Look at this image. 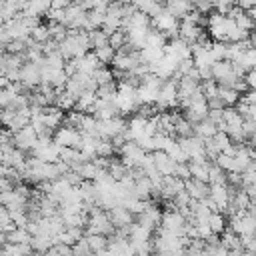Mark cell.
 I'll return each mask as SVG.
<instances>
[{
    "label": "cell",
    "mask_w": 256,
    "mask_h": 256,
    "mask_svg": "<svg viewBox=\"0 0 256 256\" xmlns=\"http://www.w3.org/2000/svg\"><path fill=\"white\" fill-rule=\"evenodd\" d=\"M58 52L66 58H80L86 52H90V42H88V32L86 30H68V36L60 42Z\"/></svg>",
    "instance_id": "6da1fadb"
},
{
    "label": "cell",
    "mask_w": 256,
    "mask_h": 256,
    "mask_svg": "<svg viewBox=\"0 0 256 256\" xmlns=\"http://www.w3.org/2000/svg\"><path fill=\"white\" fill-rule=\"evenodd\" d=\"M238 78H242V76L236 74L232 60H216L212 64V80H216V84L232 86Z\"/></svg>",
    "instance_id": "7a4b0ae2"
},
{
    "label": "cell",
    "mask_w": 256,
    "mask_h": 256,
    "mask_svg": "<svg viewBox=\"0 0 256 256\" xmlns=\"http://www.w3.org/2000/svg\"><path fill=\"white\" fill-rule=\"evenodd\" d=\"M40 80H42V64H38V62H24V66L20 68V82H22L26 94L32 92L40 84Z\"/></svg>",
    "instance_id": "3957f363"
},
{
    "label": "cell",
    "mask_w": 256,
    "mask_h": 256,
    "mask_svg": "<svg viewBox=\"0 0 256 256\" xmlns=\"http://www.w3.org/2000/svg\"><path fill=\"white\" fill-rule=\"evenodd\" d=\"M160 226L168 232H174L178 236H184V226H186V216L176 210V208H168V210H162V222Z\"/></svg>",
    "instance_id": "277c9868"
},
{
    "label": "cell",
    "mask_w": 256,
    "mask_h": 256,
    "mask_svg": "<svg viewBox=\"0 0 256 256\" xmlns=\"http://www.w3.org/2000/svg\"><path fill=\"white\" fill-rule=\"evenodd\" d=\"M52 140H54L58 146H72V148H80V144H82V132H80V130H76V128H72V126L62 124V126H58V128L54 130Z\"/></svg>",
    "instance_id": "5b68a950"
},
{
    "label": "cell",
    "mask_w": 256,
    "mask_h": 256,
    "mask_svg": "<svg viewBox=\"0 0 256 256\" xmlns=\"http://www.w3.org/2000/svg\"><path fill=\"white\" fill-rule=\"evenodd\" d=\"M36 144H38V134H36V130H34L32 124H28V126L20 128L18 132H14V146L20 148V150H24L28 156L32 154V150L36 148Z\"/></svg>",
    "instance_id": "8992f818"
},
{
    "label": "cell",
    "mask_w": 256,
    "mask_h": 256,
    "mask_svg": "<svg viewBox=\"0 0 256 256\" xmlns=\"http://www.w3.org/2000/svg\"><path fill=\"white\" fill-rule=\"evenodd\" d=\"M128 126V120L124 116H112L108 120H100V138H108L112 140L116 134H122Z\"/></svg>",
    "instance_id": "52a82bcc"
},
{
    "label": "cell",
    "mask_w": 256,
    "mask_h": 256,
    "mask_svg": "<svg viewBox=\"0 0 256 256\" xmlns=\"http://www.w3.org/2000/svg\"><path fill=\"white\" fill-rule=\"evenodd\" d=\"M150 154H152V162H154L156 170H158L162 176H172V174H174L178 162H176L166 150H154V152H150Z\"/></svg>",
    "instance_id": "ba28073f"
},
{
    "label": "cell",
    "mask_w": 256,
    "mask_h": 256,
    "mask_svg": "<svg viewBox=\"0 0 256 256\" xmlns=\"http://www.w3.org/2000/svg\"><path fill=\"white\" fill-rule=\"evenodd\" d=\"M210 200L216 204L218 212L226 214L228 202H230V190L228 184H210Z\"/></svg>",
    "instance_id": "9c48e42d"
},
{
    "label": "cell",
    "mask_w": 256,
    "mask_h": 256,
    "mask_svg": "<svg viewBox=\"0 0 256 256\" xmlns=\"http://www.w3.org/2000/svg\"><path fill=\"white\" fill-rule=\"evenodd\" d=\"M108 216H110V220H112V224H114L116 228L130 226V224L136 220V216H134L126 206H122V204H116V206L108 208Z\"/></svg>",
    "instance_id": "30bf717a"
},
{
    "label": "cell",
    "mask_w": 256,
    "mask_h": 256,
    "mask_svg": "<svg viewBox=\"0 0 256 256\" xmlns=\"http://www.w3.org/2000/svg\"><path fill=\"white\" fill-rule=\"evenodd\" d=\"M184 190L194 198V200H204L210 196V184L208 182H202V180H196V178H188L184 180Z\"/></svg>",
    "instance_id": "8fae6325"
},
{
    "label": "cell",
    "mask_w": 256,
    "mask_h": 256,
    "mask_svg": "<svg viewBox=\"0 0 256 256\" xmlns=\"http://www.w3.org/2000/svg\"><path fill=\"white\" fill-rule=\"evenodd\" d=\"M52 8V0H28L22 14L26 16H36V18H44Z\"/></svg>",
    "instance_id": "7c38bea8"
},
{
    "label": "cell",
    "mask_w": 256,
    "mask_h": 256,
    "mask_svg": "<svg viewBox=\"0 0 256 256\" xmlns=\"http://www.w3.org/2000/svg\"><path fill=\"white\" fill-rule=\"evenodd\" d=\"M78 60V70H82V72H88V74H92L94 70H98L100 66H106V64H102L98 58H96V54L90 50V52H86L84 56H80V58H76Z\"/></svg>",
    "instance_id": "4fadbf2b"
},
{
    "label": "cell",
    "mask_w": 256,
    "mask_h": 256,
    "mask_svg": "<svg viewBox=\"0 0 256 256\" xmlns=\"http://www.w3.org/2000/svg\"><path fill=\"white\" fill-rule=\"evenodd\" d=\"M190 174L196 180L208 182V170H210V160H188Z\"/></svg>",
    "instance_id": "5bb4252c"
},
{
    "label": "cell",
    "mask_w": 256,
    "mask_h": 256,
    "mask_svg": "<svg viewBox=\"0 0 256 256\" xmlns=\"http://www.w3.org/2000/svg\"><path fill=\"white\" fill-rule=\"evenodd\" d=\"M220 244H222L226 250H244L240 234H236V232L230 230V228H226V230L220 234Z\"/></svg>",
    "instance_id": "9a60e30c"
},
{
    "label": "cell",
    "mask_w": 256,
    "mask_h": 256,
    "mask_svg": "<svg viewBox=\"0 0 256 256\" xmlns=\"http://www.w3.org/2000/svg\"><path fill=\"white\" fill-rule=\"evenodd\" d=\"M218 96L222 98L224 106H236L240 102V92L234 90L232 86H224V84H218Z\"/></svg>",
    "instance_id": "2e32d148"
},
{
    "label": "cell",
    "mask_w": 256,
    "mask_h": 256,
    "mask_svg": "<svg viewBox=\"0 0 256 256\" xmlns=\"http://www.w3.org/2000/svg\"><path fill=\"white\" fill-rule=\"evenodd\" d=\"M216 132H218V126H216L212 120H208V118H204L202 122L194 124V134H196L198 138H202V140H208V138H212Z\"/></svg>",
    "instance_id": "e0dca14e"
},
{
    "label": "cell",
    "mask_w": 256,
    "mask_h": 256,
    "mask_svg": "<svg viewBox=\"0 0 256 256\" xmlns=\"http://www.w3.org/2000/svg\"><path fill=\"white\" fill-rule=\"evenodd\" d=\"M208 226L214 234H222L228 228V216L222 214V212H212L210 218H208Z\"/></svg>",
    "instance_id": "ac0fdd59"
},
{
    "label": "cell",
    "mask_w": 256,
    "mask_h": 256,
    "mask_svg": "<svg viewBox=\"0 0 256 256\" xmlns=\"http://www.w3.org/2000/svg\"><path fill=\"white\" fill-rule=\"evenodd\" d=\"M30 244H32L34 252H46V250H48V248L54 244V236L40 232V234H34V236H32Z\"/></svg>",
    "instance_id": "d6986e66"
},
{
    "label": "cell",
    "mask_w": 256,
    "mask_h": 256,
    "mask_svg": "<svg viewBox=\"0 0 256 256\" xmlns=\"http://www.w3.org/2000/svg\"><path fill=\"white\" fill-rule=\"evenodd\" d=\"M168 44V36L156 28H150L148 34H146V46H152V48H164Z\"/></svg>",
    "instance_id": "ffe728a7"
},
{
    "label": "cell",
    "mask_w": 256,
    "mask_h": 256,
    "mask_svg": "<svg viewBox=\"0 0 256 256\" xmlns=\"http://www.w3.org/2000/svg\"><path fill=\"white\" fill-rule=\"evenodd\" d=\"M84 238L92 252H102L108 248V236L104 234H84Z\"/></svg>",
    "instance_id": "44dd1931"
},
{
    "label": "cell",
    "mask_w": 256,
    "mask_h": 256,
    "mask_svg": "<svg viewBox=\"0 0 256 256\" xmlns=\"http://www.w3.org/2000/svg\"><path fill=\"white\" fill-rule=\"evenodd\" d=\"M88 42H90V50H96V48L108 44V34H106L102 28L88 30Z\"/></svg>",
    "instance_id": "7402d4cb"
},
{
    "label": "cell",
    "mask_w": 256,
    "mask_h": 256,
    "mask_svg": "<svg viewBox=\"0 0 256 256\" xmlns=\"http://www.w3.org/2000/svg\"><path fill=\"white\" fill-rule=\"evenodd\" d=\"M92 78L96 80V84H98V86H104V84H112V82H116L114 72H112V68H108V66H100L98 70H94V72H92Z\"/></svg>",
    "instance_id": "603a6c76"
},
{
    "label": "cell",
    "mask_w": 256,
    "mask_h": 256,
    "mask_svg": "<svg viewBox=\"0 0 256 256\" xmlns=\"http://www.w3.org/2000/svg\"><path fill=\"white\" fill-rule=\"evenodd\" d=\"M108 44L118 52L122 46H126L128 44V36H126V30L124 28H118V30H114L112 34H108Z\"/></svg>",
    "instance_id": "cb8c5ba5"
},
{
    "label": "cell",
    "mask_w": 256,
    "mask_h": 256,
    "mask_svg": "<svg viewBox=\"0 0 256 256\" xmlns=\"http://www.w3.org/2000/svg\"><path fill=\"white\" fill-rule=\"evenodd\" d=\"M208 184H226V170H222L216 162H210Z\"/></svg>",
    "instance_id": "d4e9b609"
},
{
    "label": "cell",
    "mask_w": 256,
    "mask_h": 256,
    "mask_svg": "<svg viewBox=\"0 0 256 256\" xmlns=\"http://www.w3.org/2000/svg\"><path fill=\"white\" fill-rule=\"evenodd\" d=\"M30 38L36 42V44H44V42H48L50 40V32H48V24H38V26H34L32 28V32H30Z\"/></svg>",
    "instance_id": "484cf974"
},
{
    "label": "cell",
    "mask_w": 256,
    "mask_h": 256,
    "mask_svg": "<svg viewBox=\"0 0 256 256\" xmlns=\"http://www.w3.org/2000/svg\"><path fill=\"white\" fill-rule=\"evenodd\" d=\"M92 52L96 54V58H98L102 64H112V60H114V56H116V50H114L110 44L100 46V48H96V50H92Z\"/></svg>",
    "instance_id": "4316f807"
},
{
    "label": "cell",
    "mask_w": 256,
    "mask_h": 256,
    "mask_svg": "<svg viewBox=\"0 0 256 256\" xmlns=\"http://www.w3.org/2000/svg\"><path fill=\"white\" fill-rule=\"evenodd\" d=\"M48 32H50V38H54L56 42H62L68 36V28L60 22H48Z\"/></svg>",
    "instance_id": "83f0119b"
},
{
    "label": "cell",
    "mask_w": 256,
    "mask_h": 256,
    "mask_svg": "<svg viewBox=\"0 0 256 256\" xmlns=\"http://www.w3.org/2000/svg\"><path fill=\"white\" fill-rule=\"evenodd\" d=\"M192 4H194V10L204 14V16L214 12V2L212 0H192Z\"/></svg>",
    "instance_id": "f1b7e54d"
},
{
    "label": "cell",
    "mask_w": 256,
    "mask_h": 256,
    "mask_svg": "<svg viewBox=\"0 0 256 256\" xmlns=\"http://www.w3.org/2000/svg\"><path fill=\"white\" fill-rule=\"evenodd\" d=\"M214 2V12H220V14H230L232 12V8L236 6V2L234 0H212Z\"/></svg>",
    "instance_id": "f546056e"
},
{
    "label": "cell",
    "mask_w": 256,
    "mask_h": 256,
    "mask_svg": "<svg viewBox=\"0 0 256 256\" xmlns=\"http://www.w3.org/2000/svg\"><path fill=\"white\" fill-rule=\"evenodd\" d=\"M226 184L232 188H242V172H226Z\"/></svg>",
    "instance_id": "4dcf8cb0"
},
{
    "label": "cell",
    "mask_w": 256,
    "mask_h": 256,
    "mask_svg": "<svg viewBox=\"0 0 256 256\" xmlns=\"http://www.w3.org/2000/svg\"><path fill=\"white\" fill-rule=\"evenodd\" d=\"M174 176H178V178H182V180H188V178L192 176L188 162H178V164H176V170H174Z\"/></svg>",
    "instance_id": "1f68e13d"
},
{
    "label": "cell",
    "mask_w": 256,
    "mask_h": 256,
    "mask_svg": "<svg viewBox=\"0 0 256 256\" xmlns=\"http://www.w3.org/2000/svg\"><path fill=\"white\" fill-rule=\"evenodd\" d=\"M244 80H246L250 90H256V68H248L244 74Z\"/></svg>",
    "instance_id": "d6a6232c"
},
{
    "label": "cell",
    "mask_w": 256,
    "mask_h": 256,
    "mask_svg": "<svg viewBox=\"0 0 256 256\" xmlns=\"http://www.w3.org/2000/svg\"><path fill=\"white\" fill-rule=\"evenodd\" d=\"M208 108L210 110H224L226 106H224V102H222V98L216 94V96H212V98H208Z\"/></svg>",
    "instance_id": "836d02e7"
},
{
    "label": "cell",
    "mask_w": 256,
    "mask_h": 256,
    "mask_svg": "<svg viewBox=\"0 0 256 256\" xmlns=\"http://www.w3.org/2000/svg\"><path fill=\"white\" fill-rule=\"evenodd\" d=\"M208 120H212L216 126H220L224 122V110H210L208 112Z\"/></svg>",
    "instance_id": "e575fe53"
},
{
    "label": "cell",
    "mask_w": 256,
    "mask_h": 256,
    "mask_svg": "<svg viewBox=\"0 0 256 256\" xmlns=\"http://www.w3.org/2000/svg\"><path fill=\"white\" fill-rule=\"evenodd\" d=\"M240 102H244V104H250V106H254L256 104V90H246L242 96H240Z\"/></svg>",
    "instance_id": "d590c367"
},
{
    "label": "cell",
    "mask_w": 256,
    "mask_h": 256,
    "mask_svg": "<svg viewBox=\"0 0 256 256\" xmlns=\"http://www.w3.org/2000/svg\"><path fill=\"white\" fill-rule=\"evenodd\" d=\"M10 40H12V36H10V32L6 30V26H0V46H6Z\"/></svg>",
    "instance_id": "8d00e7d4"
},
{
    "label": "cell",
    "mask_w": 256,
    "mask_h": 256,
    "mask_svg": "<svg viewBox=\"0 0 256 256\" xmlns=\"http://www.w3.org/2000/svg\"><path fill=\"white\" fill-rule=\"evenodd\" d=\"M68 4H70V0H52V8H56V10H62Z\"/></svg>",
    "instance_id": "74e56055"
},
{
    "label": "cell",
    "mask_w": 256,
    "mask_h": 256,
    "mask_svg": "<svg viewBox=\"0 0 256 256\" xmlns=\"http://www.w3.org/2000/svg\"><path fill=\"white\" fill-rule=\"evenodd\" d=\"M8 84H10V80L6 78V74H4V72H0V88H6Z\"/></svg>",
    "instance_id": "f35d334b"
},
{
    "label": "cell",
    "mask_w": 256,
    "mask_h": 256,
    "mask_svg": "<svg viewBox=\"0 0 256 256\" xmlns=\"http://www.w3.org/2000/svg\"><path fill=\"white\" fill-rule=\"evenodd\" d=\"M246 212H248V214H252V216L256 218V202H252V204L248 206V210H246Z\"/></svg>",
    "instance_id": "ab89813d"
},
{
    "label": "cell",
    "mask_w": 256,
    "mask_h": 256,
    "mask_svg": "<svg viewBox=\"0 0 256 256\" xmlns=\"http://www.w3.org/2000/svg\"><path fill=\"white\" fill-rule=\"evenodd\" d=\"M152 256H170V252H164V250H156Z\"/></svg>",
    "instance_id": "60d3db41"
},
{
    "label": "cell",
    "mask_w": 256,
    "mask_h": 256,
    "mask_svg": "<svg viewBox=\"0 0 256 256\" xmlns=\"http://www.w3.org/2000/svg\"><path fill=\"white\" fill-rule=\"evenodd\" d=\"M4 22H6V18H4V14H2V10H0V26H4Z\"/></svg>",
    "instance_id": "b9f144b4"
},
{
    "label": "cell",
    "mask_w": 256,
    "mask_h": 256,
    "mask_svg": "<svg viewBox=\"0 0 256 256\" xmlns=\"http://www.w3.org/2000/svg\"><path fill=\"white\" fill-rule=\"evenodd\" d=\"M16 2H18V4L22 6V10H24V6H26V2H28V0H16Z\"/></svg>",
    "instance_id": "7bdbcfd3"
},
{
    "label": "cell",
    "mask_w": 256,
    "mask_h": 256,
    "mask_svg": "<svg viewBox=\"0 0 256 256\" xmlns=\"http://www.w3.org/2000/svg\"><path fill=\"white\" fill-rule=\"evenodd\" d=\"M156 2H158V4H162V6H166V2H168V0H156Z\"/></svg>",
    "instance_id": "ee69618b"
},
{
    "label": "cell",
    "mask_w": 256,
    "mask_h": 256,
    "mask_svg": "<svg viewBox=\"0 0 256 256\" xmlns=\"http://www.w3.org/2000/svg\"><path fill=\"white\" fill-rule=\"evenodd\" d=\"M106 2H114V0H106Z\"/></svg>",
    "instance_id": "f6af8a7d"
},
{
    "label": "cell",
    "mask_w": 256,
    "mask_h": 256,
    "mask_svg": "<svg viewBox=\"0 0 256 256\" xmlns=\"http://www.w3.org/2000/svg\"><path fill=\"white\" fill-rule=\"evenodd\" d=\"M0 128H2V124H0Z\"/></svg>",
    "instance_id": "bcb514c9"
}]
</instances>
